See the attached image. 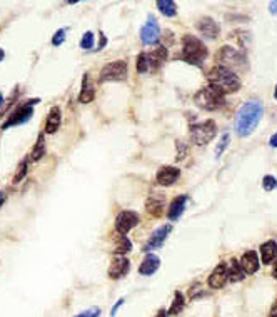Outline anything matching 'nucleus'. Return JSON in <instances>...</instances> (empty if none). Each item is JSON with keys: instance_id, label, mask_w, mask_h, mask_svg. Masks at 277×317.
I'll return each instance as SVG.
<instances>
[{"instance_id": "obj_1", "label": "nucleus", "mask_w": 277, "mask_h": 317, "mask_svg": "<svg viewBox=\"0 0 277 317\" xmlns=\"http://www.w3.org/2000/svg\"><path fill=\"white\" fill-rule=\"evenodd\" d=\"M264 116V105L261 100L252 99L247 100L245 104L241 105V109L237 110L236 117V134L239 137H247L256 130L257 124L261 122Z\"/></svg>"}, {"instance_id": "obj_2", "label": "nucleus", "mask_w": 277, "mask_h": 317, "mask_svg": "<svg viewBox=\"0 0 277 317\" xmlns=\"http://www.w3.org/2000/svg\"><path fill=\"white\" fill-rule=\"evenodd\" d=\"M207 82H209V85L217 87L224 94L237 92L241 88V79L237 77L236 72H230L220 65L211 69L209 75H207Z\"/></svg>"}, {"instance_id": "obj_3", "label": "nucleus", "mask_w": 277, "mask_h": 317, "mask_svg": "<svg viewBox=\"0 0 277 317\" xmlns=\"http://www.w3.org/2000/svg\"><path fill=\"white\" fill-rule=\"evenodd\" d=\"M207 47L202 43V40H199L197 37L194 35H184L182 39V52H180V59L186 60L187 63H192V65H202V62L207 57Z\"/></svg>"}, {"instance_id": "obj_4", "label": "nucleus", "mask_w": 277, "mask_h": 317, "mask_svg": "<svg viewBox=\"0 0 277 317\" xmlns=\"http://www.w3.org/2000/svg\"><path fill=\"white\" fill-rule=\"evenodd\" d=\"M196 104L200 109L217 110L225 104V94L220 92L219 88L214 85H205L196 94Z\"/></svg>"}, {"instance_id": "obj_5", "label": "nucleus", "mask_w": 277, "mask_h": 317, "mask_svg": "<svg viewBox=\"0 0 277 317\" xmlns=\"http://www.w3.org/2000/svg\"><path fill=\"white\" fill-rule=\"evenodd\" d=\"M216 60L220 67L227 69V71L234 72V71H244L245 69V57L242 52H239L237 49L232 47H222L220 52H217Z\"/></svg>"}, {"instance_id": "obj_6", "label": "nucleus", "mask_w": 277, "mask_h": 317, "mask_svg": "<svg viewBox=\"0 0 277 317\" xmlns=\"http://www.w3.org/2000/svg\"><path fill=\"white\" fill-rule=\"evenodd\" d=\"M217 135V125L214 120H204V122L191 125V141L196 145L209 144Z\"/></svg>"}, {"instance_id": "obj_7", "label": "nucleus", "mask_w": 277, "mask_h": 317, "mask_svg": "<svg viewBox=\"0 0 277 317\" xmlns=\"http://www.w3.org/2000/svg\"><path fill=\"white\" fill-rule=\"evenodd\" d=\"M40 100L39 99H34V100H27L25 104H22L20 107H17V109L12 112V116L9 117L7 122H4L2 129H9L12 125H22L25 122H29L30 119L34 116V105L39 104Z\"/></svg>"}, {"instance_id": "obj_8", "label": "nucleus", "mask_w": 277, "mask_h": 317, "mask_svg": "<svg viewBox=\"0 0 277 317\" xmlns=\"http://www.w3.org/2000/svg\"><path fill=\"white\" fill-rule=\"evenodd\" d=\"M127 79V62L114 60L109 62L100 71V82H119Z\"/></svg>"}, {"instance_id": "obj_9", "label": "nucleus", "mask_w": 277, "mask_h": 317, "mask_svg": "<svg viewBox=\"0 0 277 317\" xmlns=\"http://www.w3.org/2000/svg\"><path fill=\"white\" fill-rule=\"evenodd\" d=\"M138 220H141V217H138L137 212L122 211L116 217V231H117V234H122V236H125V234H127L130 229H134V227L138 224Z\"/></svg>"}, {"instance_id": "obj_10", "label": "nucleus", "mask_w": 277, "mask_h": 317, "mask_svg": "<svg viewBox=\"0 0 277 317\" xmlns=\"http://www.w3.org/2000/svg\"><path fill=\"white\" fill-rule=\"evenodd\" d=\"M160 39V29L159 24L154 17H149V20L146 22V25L141 30V40L144 46H152V43H157V40Z\"/></svg>"}, {"instance_id": "obj_11", "label": "nucleus", "mask_w": 277, "mask_h": 317, "mask_svg": "<svg viewBox=\"0 0 277 317\" xmlns=\"http://www.w3.org/2000/svg\"><path fill=\"white\" fill-rule=\"evenodd\" d=\"M171 231H172L171 224L162 225V227H159V229H155L152 232V236L149 237L147 244L144 245V251L149 252V251H152V249H157V247H162V244L166 242V239H167L169 234H171Z\"/></svg>"}, {"instance_id": "obj_12", "label": "nucleus", "mask_w": 277, "mask_h": 317, "mask_svg": "<svg viewBox=\"0 0 277 317\" xmlns=\"http://www.w3.org/2000/svg\"><path fill=\"white\" fill-rule=\"evenodd\" d=\"M130 262L125 256H117L112 259V262L109 265V277L110 279H121L129 272Z\"/></svg>"}, {"instance_id": "obj_13", "label": "nucleus", "mask_w": 277, "mask_h": 317, "mask_svg": "<svg viewBox=\"0 0 277 317\" xmlns=\"http://www.w3.org/2000/svg\"><path fill=\"white\" fill-rule=\"evenodd\" d=\"M227 281H229L227 264H219L209 276V285L212 289H222Z\"/></svg>"}, {"instance_id": "obj_14", "label": "nucleus", "mask_w": 277, "mask_h": 317, "mask_svg": "<svg viewBox=\"0 0 277 317\" xmlns=\"http://www.w3.org/2000/svg\"><path fill=\"white\" fill-rule=\"evenodd\" d=\"M180 170L174 166H167V167H160L159 172L155 175V180L160 184V186H172V184L179 179Z\"/></svg>"}, {"instance_id": "obj_15", "label": "nucleus", "mask_w": 277, "mask_h": 317, "mask_svg": "<svg viewBox=\"0 0 277 317\" xmlns=\"http://www.w3.org/2000/svg\"><path fill=\"white\" fill-rule=\"evenodd\" d=\"M197 29H199L200 34H202L204 37H207V39H211V40H214L219 35V25L214 22V18H211V17L200 18L199 24H197Z\"/></svg>"}, {"instance_id": "obj_16", "label": "nucleus", "mask_w": 277, "mask_h": 317, "mask_svg": "<svg viewBox=\"0 0 277 317\" xmlns=\"http://www.w3.org/2000/svg\"><path fill=\"white\" fill-rule=\"evenodd\" d=\"M239 264H241L245 274H254L259 269V257H257V254L254 251H247L242 256L241 261H239Z\"/></svg>"}, {"instance_id": "obj_17", "label": "nucleus", "mask_w": 277, "mask_h": 317, "mask_svg": "<svg viewBox=\"0 0 277 317\" xmlns=\"http://www.w3.org/2000/svg\"><path fill=\"white\" fill-rule=\"evenodd\" d=\"M147 55V63H149V71H157L167 59V49L166 47H157Z\"/></svg>"}, {"instance_id": "obj_18", "label": "nucleus", "mask_w": 277, "mask_h": 317, "mask_svg": "<svg viewBox=\"0 0 277 317\" xmlns=\"http://www.w3.org/2000/svg\"><path fill=\"white\" fill-rule=\"evenodd\" d=\"M164 207H166V197H164L162 194H152L146 202L147 212L155 215V217L164 212Z\"/></svg>"}, {"instance_id": "obj_19", "label": "nucleus", "mask_w": 277, "mask_h": 317, "mask_svg": "<svg viewBox=\"0 0 277 317\" xmlns=\"http://www.w3.org/2000/svg\"><path fill=\"white\" fill-rule=\"evenodd\" d=\"M159 265H160V259L157 257L155 254H147V256L144 257L141 267H138V272H141L142 276H152L154 272L159 269Z\"/></svg>"}, {"instance_id": "obj_20", "label": "nucleus", "mask_w": 277, "mask_h": 317, "mask_svg": "<svg viewBox=\"0 0 277 317\" xmlns=\"http://www.w3.org/2000/svg\"><path fill=\"white\" fill-rule=\"evenodd\" d=\"M187 199H189V197L184 194V195H179V197H175V199L172 200V204H171V207H169V212H167L169 219H171V220H177L180 215L184 214Z\"/></svg>"}, {"instance_id": "obj_21", "label": "nucleus", "mask_w": 277, "mask_h": 317, "mask_svg": "<svg viewBox=\"0 0 277 317\" xmlns=\"http://www.w3.org/2000/svg\"><path fill=\"white\" fill-rule=\"evenodd\" d=\"M60 120H62V110L59 107H52V109L49 110V117L45 124L47 134H55V132H57V129L60 127Z\"/></svg>"}, {"instance_id": "obj_22", "label": "nucleus", "mask_w": 277, "mask_h": 317, "mask_svg": "<svg viewBox=\"0 0 277 317\" xmlns=\"http://www.w3.org/2000/svg\"><path fill=\"white\" fill-rule=\"evenodd\" d=\"M261 259L264 264H272L277 259V242L275 240H267L261 245Z\"/></svg>"}, {"instance_id": "obj_23", "label": "nucleus", "mask_w": 277, "mask_h": 317, "mask_svg": "<svg viewBox=\"0 0 277 317\" xmlns=\"http://www.w3.org/2000/svg\"><path fill=\"white\" fill-rule=\"evenodd\" d=\"M94 95H96V92H94V88H92L90 77H89V74H85L84 79H82V88L79 94V100L82 104H89L94 100Z\"/></svg>"}, {"instance_id": "obj_24", "label": "nucleus", "mask_w": 277, "mask_h": 317, "mask_svg": "<svg viewBox=\"0 0 277 317\" xmlns=\"http://www.w3.org/2000/svg\"><path fill=\"white\" fill-rule=\"evenodd\" d=\"M132 251V244L127 239V236H122V234H117L116 236V244H114V252L117 256H125Z\"/></svg>"}, {"instance_id": "obj_25", "label": "nucleus", "mask_w": 277, "mask_h": 317, "mask_svg": "<svg viewBox=\"0 0 277 317\" xmlns=\"http://www.w3.org/2000/svg\"><path fill=\"white\" fill-rule=\"evenodd\" d=\"M229 281L230 282H239V281H242V279L245 277V272L242 270L241 267V264H239L237 259H230L229 261Z\"/></svg>"}, {"instance_id": "obj_26", "label": "nucleus", "mask_w": 277, "mask_h": 317, "mask_svg": "<svg viewBox=\"0 0 277 317\" xmlns=\"http://www.w3.org/2000/svg\"><path fill=\"white\" fill-rule=\"evenodd\" d=\"M157 7L166 17H175L177 15V5L172 0H159L157 2Z\"/></svg>"}, {"instance_id": "obj_27", "label": "nucleus", "mask_w": 277, "mask_h": 317, "mask_svg": "<svg viewBox=\"0 0 277 317\" xmlns=\"http://www.w3.org/2000/svg\"><path fill=\"white\" fill-rule=\"evenodd\" d=\"M43 155H45V142H43V134H40L35 142V147L30 152V158H32L34 162H37V161H40Z\"/></svg>"}, {"instance_id": "obj_28", "label": "nucleus", "mask_w": 277, "mask_h": 317, "mask_svg": "<svg viewBox=\"0 0 277 317\" xmlns=\"http://www.w3.org/2000/svg\"><path fill=\"white\" fill-rule=\"evenodd\" d=\"M182 309H184V294L177 290V292L174 294V302H172L171 309H169V314H171V315L179 314Z\"/></svg>"}, {"instance_id": "obj_29", "label": "nucleus", "mask_w": 277, "mask_h": 317, "mask_svg": "<svg viewBox=\"0 0 277 317\" xmlns=\"http://www.w3.org/2000/svg\"><path fill=\"white\" fill-rule=\"evenodd\" d=\"M92 47H94V34L92 32H85V34L82 35V39H80V49L90 50Z\"/></svg>"}, {"instance_id": "obj_30", "label": "nucleus", "mask_w": 277, "mask_h": 317, "mask_svg": "<svg viewBox=\"0 0 277 317\" xmlns=\"http://www.w3.org/2000/svg\"><path fill=\"white\" fill-rule=\"evenodd\" d=\"M27 166H29V158H25V161L20 162V166H18L17 172H15V175H14V184H18V182L24 179V175L27 174Z\"/></svg>"}, {"instance_id": "obj_31", "label": "nucleus", "mask_w": 277, "mask_h": 317, "mask_svg": "<svg viewBox=\"0 0 277 317\" xmlns=\"http://www.w3.org/2000/svg\"><path fill=\"white\" fill-rule=\"evenodd\" d=\"M262 187H264V190H275L277 189V179L274 175H266L262 179Z\"/></svg>"}, {"instance_id": "obj_32", "label": "nucleus", "mask_w": 277, "mask_h": 317, "mask_svg": "<svg viewBox=\"0 0 277 317\" xmlns=\"http://www.w3.org/2000/svg\"><path fill=\"white\" fill-rule=\"evenodd\" d=\"M137 71L141 74L149 72V63H147V55L146 54H141L137 57Z\"/></svg>"}, {"instance_id": "obj_33", "label": "nucleus", "mask_w": 277, "mask_h": 317, "mask_svg": "<svg viewBox=\"0 0 277 317\" xmlns=\"http://www.w3.org/2000/svg\"><path fill=\"white\" fill-rule=\"evenodd\" d=\"M64 40H65V29H60V30H57L54 34V37H52V46H62V43H64Z\"/></svg>"}, {"instance_id": "obj_34", "label": "nucleus", "mask_w": 277, "mask_h": 317, "mask_svg": "<svg viewBox=\"0 0 277 317\" xmlns=\"http://www.w3.org/2000/svg\"><path fill=\"white\" fill-rule=\"evenodd\" d=\"M229 139H230V135H229V134H224V135H222V139H220V144L217 145V149H216V155H217V157H219L220 154H222L224 149L229 145Z\"/></svg>"}, {"instance_id": "obj_35", "label": "nucleus", "mask_w": 277, "mask_h": 317, "mask_svg": "<svg viewBox=\"0 0 277 317\" xmlns=\"http://www.w3.org/2000/svg\"><path fill=\"white\" fill-rule=\"evenodd\" d=\"M100 315V309L99 307H92L89 310H84V312L77 314L75 317H99Z\"/></svg>"}, {"instance_id": "obj_36", "label": "nucleus", "mask_w": 277, "mask_h": 317, "mask_svg": "<svg viewBox=\"0 0 277 317\" xmlns=\"http://www.w3.org/2000/svg\"><path fill=\"white\" fill-rule=\"evenodd\" d=\"M122 304H124V299H119V301L116 302V306L112 307V310H110V317H114V315L117 314V310L121 309V306H122Z\"/></svg>"}, {"instance_id": "obj_37", "label": "nucleus", "mask_w": 277, "mask_h": 317, "mask_svg": "<svg viewBox=\"0 0 277 317\" xmlns=\"http://www.w3.org/2000/svg\"><path fill=\"white\" fill-rule=\"evenodd\" d=\"M269 317H277V301L272 304V307L269 310Z\"/></svg>"}, {"instance_id": "obj_38", "label": "nucleus", "mask_w": 277, "mask_h": 317, "mask_svg": "<svg viewBox=\"0 0 277 317\" xmlns=\"http://www.w3.org/2000/svg\"><path fill=\"white\" fill-rule=\"evenodd\" d=\"M269 10H270V14H277V2H270Z\"/></svg>"}, {"instance_id": "obj_39", "label": "nucleus", "mask_w": 277, "mask_h": 317, "mask_svg": "<svg viewBox=\"0 0 277 317\" xmlns=\"http://www.w3.org/2000/svg\"><path fill=\"white\" fill-rule=\"evenodd\" d=\"M269 144H270V147H277V132H275V134H274L272 137H270Z\"/></svg>"}, {"instance_id": "obj_40", "label": "nucleus", "mask_w": 277, "mask_h": 317, "mask_svg": "<svg viewBox=\"0 0 277 317\" xmlns=\"http://www.w3.org/2000/svg\"><path fill=\"white\" fill-rule=\"evenodd\" d=\"M274 264V267H272V276H274V279H277V259L272 262Z\"/></svg>"}, {"instance_id": "obj_41", "label": "nucleus", "mask_w": 277, "mask_h": 317, "mask_svg": "<svg viewBox=\"0 0 277 317\" xmlns=\"http://www.w3.org/2000/svg\"><path fill=\"white\" fill-rule=\"evenodd\" d=\"M167 315H169V312H166V310L162 309V310H159V314H157L155 317H167Z\"/></svg>"}, {"instance_id": "obj_42", "label": "nucleus", "mask_w": 277, "mask_h": 317, "mask_svg": "<svg viewBox=\"0 0 277 317\" xmlns=\"http://www.w3.org/2000/svg\"><path fill=\"white\" fill-rule=\"evenodd\" d=\"M4 202H5V194H4V192H0V206H2Z\"/></svg>"}, {"instance_id": "obj_43", "label": "nucleus", "mask_w": 277, "mask_h": 317, "mask_svg": "<svg viewBox=\"0 0 277 317\" xmlns=\"http://www.w3.org/2000/svg\"><path fill=\"white\" fill-rule=\"evenodd\" d=\"M4 57H5V52H4L2 49H0V62H2V59H4Z\"/></svg>"}, {"instance_id": "obj_44", "label": "nucleus", "mask_w": 277, "mask_h": 317, "mask_svg": "<svg viewBox=\"0 0 277 317\" xmlns=\"http://www.w3.org/2000/svg\"><path fill=\"white\" fill-rule=\"evenodd\" d=\"M2 104H4V95L0 94V107H2Z\"/></svg>"}, {"instance_id": "obj_45", "label": "nucleus", "mask_w": 277, "mask_h": 317, "mask_svg": "<svg viewBox=\"0 0 277 317\" xmlns=\"http://www.w3.org/2000/svg\"><path fill=\"white\" fill-rule=\"evenodd\" d=\"M274 97H275V100H277V85H275V90H274Z\"/></svg>"}]
</instances>
